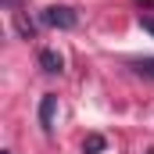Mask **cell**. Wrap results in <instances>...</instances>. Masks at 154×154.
<instances>
[{
  "instance_id": "6da1fadb",
  "label": "cell",
  "mask_w": 154,
  "mask_h": 154,
  "mask_svg": "<svg viewBox=\"0 0 154 154\" xmlns=\"http://www.w3.org/2000/svg\"><path fill=\"white\" fill-rule=\"evenodd\" d=\"M39 22L50 25V29H75V25H79V14L72 11V7H65V4H50V7H43Z\"/></svg>"
},
{
  "instance_id": "3957f363",
  "label": "cell",
  "mask_w": 154,
  "mask_h": 154,
  "mask_svg": "<svg viewBox=\"0 0 154 154\" xmlns=\"http://www.w3.org/2000/svg\"><path fill=\"white\" fill-rule=\"evenodd\" d=\"M39 65H43V72H50V75L65 72V57H61L57 50H39Z\"/></svg>"
},
{
  "instance_id": "5b68a950",
  "label": "cell",
  "mask_w": 154,
  "mask_h": 154,
  "mask_svg": "<svg viewBox=\"0 0 154 154\" xmlns=\"http://www.w3.org/2000/svg\"><path fill=\"white\" fill-rule=\"evenodd\" d=\"M82 151H86V154H100V151H104V136H97V133H93V136H86Z\"/></svg>"
},
{
  "instance_id": "52a82bcc",
  "label": "cell",
  "mask_w": 154,
  "mask_h": 154,
  "mask_svg": "<svg viewBox=\"0 0 154 154\" xmlns=\"http://www.w3.org/2000/svg\"><path fill=\"white\" fill-rule=\"evenodd\" d=\"M140 29L154 36V14H140Z\"/></svg>"
},
{
  "instance_id": "277c9868",
  "label": "cell",
  "mask_w": 154,
  "mask_h": 154,
  "mask_svg": "<svg viewBox=\"0 0 154 154\" xmlns=\"http://www.w3.org/2000/svg\"><path fill=\"white\" fill-rule=\"evenodd\" d=\"M14 29H18V32H22V36H25V39H29V36H32V32H36V25H32V22H29L25 14H14Z\"/></svg>"
},
{
  "instance_id": "7a4b0ae2",
  "label": "cell",
  "mask_w": 154,
  "mask_h": 154,
  "mask_svg": "<svg viewBox=\"0 0 154 154\" xmlns=\"http://www.w3.org/2000/svg\"><path fill=\"white\" fill-rule=\"evenodd\" d=\"M54 115H57V97H54V93H47V97L39 100V125H43L47 133L54 129Z\"/></svg>"
},
{
  "instance_id": "ba28073f",
  "label": "cell",
  "mask_w": 154,
  "mask_h": 154,
  "mask_svg": "<svg viewBox=\"0 0 154 154\" xmlns=\"http://www.w3.org/2000/svg\"><path fill=\"white\" fill-rule=\"evenodd\" d=\"M4 4H7V7H18V0H4Z\"/></svg>"
},
{
  "instance_id": "8992f818",
  "label": "cell",
  "mask_w": 154,
  "mask_h": 154,
  "mask_svg": "<svg viewBox=\"0 0 154 154\" xmlns=\"http://www.w3.org/2000/svg\"><path fill=\"white\" fill-rule=\"evenodd\" d=\"M133 68H136L140 75H151V79H154V57H140V61H136Z\"/></svg>"
}]
</instances>
